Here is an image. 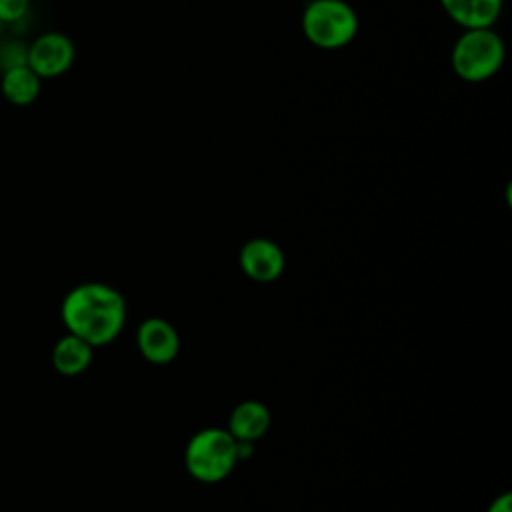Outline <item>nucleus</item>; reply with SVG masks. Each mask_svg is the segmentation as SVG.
<instances>
[{
	"instance_id": "ddd939ff",
	"label": "nucleus",
	"mask_w": 512,
	"mask_h": 512,
	"mask_svg": "<svg viewBox=\"0 0 512 512\" xmlns=\"http://www.w3.org/2000/svg\"><path fill=\"white\" fill-rule=\"evenodd\" d=\"M486 512H512V496H510V492H504V494L496 496L490 502Z\"/></svg>"
},
{
	"instance_id": "20e7f679",
	"label": "nucleus",
	"mask_w": 512,
	"mask_h": 512,
	"mask_svg": "<svg viewBox=\"0 0 512 512\" xmlns=\"http://www.w3.org/2000/svg\"><path fill=\"white\" fill-rule=\"evenodd\" d=\"M504 62L502 38L490 28H468L454 44V72L468 82H482L496 74Z\"/></svg>"
},
{
	"instance_id": "423d86ee",
	"label": "nucleus",
	"mask_w": 512,
	"mask_h": 512,
	"mask_svg": "<svg viewBox=\"0 0 512 512\" xmlns=\"http://www.w3.org/2000/svg\"><path fill=\"white\" fill-rule=\"evenodd\" d=\"M240 270L258 284H270L284 274L286 256L270 238H252L238 252Z\"/></svg>"
},
{
	"instance_id": "1a4fd4ad",
	"label": "nucleus",
	"mask_w": 512,
	"mask_h": 512,
	"mask_svg": "<svg viewBox=\"0 0 512 512\" xmlns=\"http://www.w3.org/2000/svg\"><path fill=\"white\" fill-rule=\"evenodd\" d=\"M92 356L94 348L86 340L66 332L62 338L56 340L50 360L58 374L78 376L92 364Z\"/></svg>"
},
{
	"instance_id": "f257e3e1",
	"label": "nucleus",
	"mask_w": 512,
	"mask_h": 512,
	"mask_svg": "<svg viewBox=\"0 0 512 512\" xmlns=\"http://www.w3.org/2000/svg\"><path fill=\"white\" fill-rule=\"evenodd\" d=\"M60 316L66 330L92 348L112 344L124 330L128 306L126 298L110 284L82 282L66 292Z\"/></svg>"
},
{
	"instance_id": "7ed1b4c3",
	"label": "nucleus",
	"mask_w": 512,
	"mask_h": 512,
	"mask_svg": "<svg viewBox=\"0 0 512 512\" xmlns=\"http://www.w3.org/2000/svg\"><path fill=\"white\" fill-rule=\"evenodd\" d=\"M302 30L318 48L346 46L358 32V18L344 0H312L302 14Z\"/></svg>"
},
{
	"instance_id": "9b49d317",
	"label": "nucleus",
	"mask_w": 512,
	"mask_h": 512,
	"mask_svg": "<svg viewBox=\"0 0 512 512\" xmlns=\"http://www.w3.org/2000/svg\"><path fill=\"white\" fill-rule=\"evenodd\" d=\"M0 90L2 96L14 106H28L40 94V78L28 64L14 66L2 72Z\"/></svg>"
},
{
	"instance_id": "f8f14e48",
	"label": "nucleus",
	"mask_w": 512,
	"mask_h": 512,
	"mask_svg": "<svg viewBox=\"0 0 512 512\" xmlns=\"http://www.w3.org/2000/svg\"><path fill=\"white\" fill-rule=\"evenodd\" d=\"M30 0H0V22L14 24L22 20L28 12Z\"/></svg>"
},
{
	"instance_id": "39448f33",
	"label": "nucleus",
	"mask_w": 512,
	"mask_h": 512,
	"mask_svg": "<svg viewBox=\"0 0 512 512\" xmlns=\"http://www.w3.org/2000/svg\"><path fill=\"white\" fill-rule=\"evenodd\" d=\"M74 62V44L60 32H46L26 48V64L38 78L64 74Z\"/></svg>"
},
{
	"instance_id": "9d476101",
	"label": "nucleus",
	"mask_w": 512,
	"mask_h": 512,
	"mask_svg": "<svg viewBox=\"0 0 512 512\" xmlns=\"http://www.w3.org/2000/svg\"><path fill=\"white\" fill-rule=\"evenodd\" d=\"M448 16L460 26L490 28L502 10V0H440Z\"/></svg>"
},
{
	"instance_id": "4468645a",
	"label": "nucleus",
	"mask_w": 512,
	"mask_h": 512,
	"mask_svg": "<svg viewBox=\"0 0 512 512\" xmlns=\"http://www.w3.org/2000/svg\"><path fill=\"white\" fill-rule=\"evenodd\" d=\"M2 26H4V24H2V22H0V32H2Z\"/></svg>"
},
{
	"instance_id": "f03ea898",
	"label": "nucleus",
	"mask_w": 512,
	"mask_h": 512,
	"mask_svg": "<svg viewBox=\"0 0 512 512\" xmlns=\"http://www.w3.org/2000/svg\"><path fill=\"white\" fill-rule=\"evenodd\" d=\"M240 462L238 442L220 426H208L190 436L184 448L186 472L204 484H216L228 478Z\"/></svg>"
},
{
	"instance_id": "0eeeda50",
	"label": "nucleus",
	"mask_w": 512,
	"mask_h": 512,
	"mask_svg": "<svg viewBox=\"0 0 512 512\" xmlns=\"http://www.w3.org/2000/svg\"><path fill=\"white\" fill-rule=\"evenodd\" d=\"M136 346L144 360L156 366H166L174 362L180 352V334L168 320L150 316L140 322L136 330Z\"/></svg>"
},
{
	"instance_id": "6e6552de",
	"label": "nucleus",
	"mask_w": 512,
	"mask_h": 512,
	"mask_svg": "<svg viewBox=\"0 0 512 512\" xmlns=\"http://www.w3.org/2000/svg\"><path fill=\"white\" fill-rule=\"evenodd\" d=\"M272 424V414L260 400H244L236 404L228 416V432L238 442L260 440Z\"/></svg>"
}]
</instances>
